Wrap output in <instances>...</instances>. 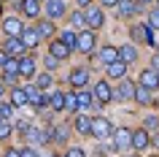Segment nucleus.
<instances>
[{
	"instance_id": "51",
	"label": "nucleus",
	"mask_w": 159,
	"mask_h": 157,
	"mask_svg": "<svg viewBox=\"0 0 159 157\" xmlns=\"http://www.w3.org/2000/svg\"><path fill=\"white\" fill-rule=\"evenodd\" d=\"M157 81H159V71H157Z\"/></svg>"
},
{
	"instance_id": "43",
	"label": "nucleus",
	"mask_w": 159,
	"mask_h": 157,
	"mask_svg": "<svg viewBox=\"0 0 159 157\" xmlns=\"http://www.w3.org/2000/svg\"><path fill=\"white\" fill-rule=\"evenodd\" d=\"M16 79H19L16 73H6V76H3V81H6V84H16Z\"/></svg>"
},
{
	"instance_id": "3",
	"label": "nucleus",
	"mask_w": 159,
	"mask_h": 157,
	"mask_svg": "<svg viewBox=\"0 0 159 157\" xmlns=\"http://www.w3.org/2000/svg\"><path fill=\"white\" fill-rule=\"evenodd\" d=\"M46 6H41V11L46 14V19H51V22H57V19H62L67 14V6L65 0H43Z\"/></svg>"
},
{
	"instance_id": "14",
	"label": "nucleus",
	"mask_w": 159,
	"mask_h": 157,
	"mask_svg": "<svg viewBox=\"0 0 159 157\" xmlns=\"http://www.w3.org/2000/svg\"><path fill=\"white\" fill-rule=\"evenodd\" d=\"M35 68H38V62H35V57H19V76L22 79H35Z\"/></svg>"
},
{
	"instance_id": "17",
	"label": "nucleus",
	"mask_w": 159,
	"mask_h": 157,
	"mask_svg": "<svg viewBox=\"0 0 159 157\" xmlns=\"http://www.w3.org/2000/svg\"><path fill=\"white\" fill-rule=\"evenodd\" d=\"M19 38H22V43H25L27 49H35V46L41 43V35H38V30H35V27H25Z\"/></svg>"
},
{
	"instance_id": "12",
	"label": "nucleus",
	"mask_w": 159,
	"mask_h": 157,
	"mask_svg": "<svg viewBox=\"0 0 159 157\" xmlns=\"http://www.w3.org/2000/svg\"><path fill=\"white\" fill-rule=\"evenodd\" d=\"M73 130L78 135H89L92 130V116H86L84 111H75V119H73Z\"/></svg>"
},
{
	"instance_id": "5",
	"label": "nucleus",
	"mask_w": 159,
	"mask_h": 157,
	"mask_svg": "<svg viewBox=\"0 0 159 157\" xmlns=\"http://www.w3.org/2000/svg\"><path fill=\"white\" fill-rule=\"evenodd\" d=\"M111 141H113V149L124 152V149H129V144H132V130H129V127H119V130L111 133Z\"/></svg>"
},
{
	"instance_id": "19",
	"label": "nucleus",
	"mask_w": 159,
	"mask_h": 157,
	"mask_svg": "<svg viewBox=\"0 0 159 157\" xmlns=\"http://www.w3.org/2000/svg\"><path fill=\"white\" fill-rule=\"evenodd\" d=\"M140 87H146V90H157L159 81H157V71L154 68H146V71H140Z\"/></svg>"
},
{
	"instance_id": "40",
	"label": "nucleus",
	"mask_w": 159,
	"mask_h": 157,
	"mask_svg": "<svg viewBox=\"0 0 159 157\" xmlns=\"http://www.w3.org/2000/svg\"><path fill=\"white\" fill-rule=\"evenodd\" d=\"M11 114H14V106H8V103H3V106H0V116H3V119H8Z\"/></svg>"
},
{
	"instance_id": "13",
	"label": "nucleus",
	"mask_w": 159,
	"mask_h": 157,
	"mask_svg": "<svg viewBox=\"0 0 159 157\" xmlns=\"http://www.w3.org/2000/svg\"><path fill=\"white\" fill-rule=\"evenodd\" d=\"M22 30H25L22 19H16V17H8V19H3V33L8 35V38H19V35H22Z\"/></svg>"
},
{
	"instance_id": "24",
	"label": "nucleus",
	"mask_w": 159,
	"mask_h": 157,
	"mask_svg": "<svg viewBox=\"0 0 159 157\" xmlns=\"http://www.w3.org/2000/svg\"><path fill=\"white\" fill-rule=\"evenodd\" d=\"M75 103H78V111H84V108H89L94 103V98H92V92L86 90H75Z\"/></svg>"
},
{
	"instance_id": "28",
	"label": "nucleus",
	"mask_w": 159,
	"mask_h": 157,
	"mask_svg": "<svg viewBox=\"0 0 159 157\" xmlns=\"http://www.w3.org/2000/svg\"><path fill=\"white\" fill-rule=\"evenodd\" d=\"M25 103H27V92H25V87H14V90H11V106L19 108V106H25Z\"/></svg>"
},
{
	"instance_id": "33",
	"label": "nucleus",
	"mask_w": 159,
	"mask_h": 157,
	"mask_svg": "<svg viewBox=\"0 0 159 157\" xmlns=\"http://www.w3.org/2000/svg\"><path fill=\"white\" fill-rule=\"evenodd\" d=\"M65 108L67 111H78V103H75V92H65Z\"/></svg>"
},
{
	"instance_id": "25",
	"label": "nucleus",
	"mask_w": 159,
	"mask_h": 157,
	"mask_svg": "<svg viewBox=\"0 0 159 157\" xmlns=\"http://www.w3.org/2000/svg\"><path fill=\"white\" fill-rule=\"evenodd\" d=\"M132 100L138 103V106H148V103H151V90H146V87H140V84H135Z\"/></svg>"
},
{
	"instance_id": "46",
	"label": "nucleus",
	"mask_w": 159,
	"mask_h": 157,
	"mask_svg": "<svg viewBox=\"0 0 159 157\" xmlns=\"http://www.w3.org/2000/svg\"><path fill=\"white\" fill-rule=\"evenodd\" d=\"M6 157H19V149H8V152H6Z\"/></svg>"
},
{
	"instance_id": "39",
	"label": "nucleus",
	"mask_w": 159,
	"mask_h": 157,
	"mask_svg": "<svg viewBox=\"0 0 159 157\" xmlns=\"http://www.w3.org/2000/svg\"><path fill=\"white\" fill-rule=\"evenodd\" d=\"M157 125H159V116H146V125H143V127H146V130H154Z\"/></svg>"
},
{
	"instance_id": "1",
	"label": "nucleus",
	"mask_w": 159,
	"mask_h": 157,
	"mask_svg": "<svg viewBox=\"0 0 159 157\" xmlns=\"http://www.w3.org/2000/svg\"><path fill=\"white\" fill-rule=\"evenodd\" d=\"M84 22H86V30H100L102 22H105V11L100 6H86L84 8Z\"/></svg>"
},
{
	"instance_id": "52",
	"label": "nucleus",
	"mask_w": 159,
	"mask_h": 157,
	"mask_svg": "<svg viewBox=\"0 0 159 157\" xmlns=\"http://www.w3.org/2000/svg\"><path fill=\"white\" fill-rule=\"evenodd\" d=\"M157 8H159V0H157Z\"/></svg>"
},
{
	"instance_id": "53",
	"label": "nucleus",
	"mask_w": 159,
	"mask_h": 157,
	"mask_svg": "<svg viewBox=\"0 0 159 157\" xmlns=\"http://www.w3.org/2000/svg\"><path fill=\"white\" fill-rule=\"evenodd\" d=\"M0 122H3V116H0Z\"/></svg>"
},
{
	"instance_id": "50",
	"label": "nucleus",
	"mask_w": 159,
	"mask_h": 157,
	"mask_svg": "<svg viewBox=\"0 0 159 157\" xmlns=\"http://www.w3.org/2000/svg\"><path fill=\"white\" fill-rule=\"evenodd\" d=\"M0 95H3V81H0Z\"/></svg>"
},
{
	"instance_id": "35",
	"label": "nucleus",
	"mask_w": 159,
	"mask_h": 157,
	"mask_svg": "<svg viewBox=\"0 0 159 157\" xmlns=\"http://www.w3.org/2000/svg\"><path fill=\"white\" fill-rule=\"evenodd\" d=\"M3 73H16L19 76V60H6V65H3Z\"/></svg>"
},
{
	"instance_id": "47",
	"label": "nucleus",
	"mask_w": 159,
	"mask_h": 157,
	"mask_svg": "<svg viewBox=\"0 0 159 157\" xmlns=\"http://www.w3.org/2000/svg\"><path fill=\"white\" fill-rule=\"evenodd\" d=\"M6 60H8V57H6V52H0V71H3V65H6Z\"/></svg>"
},
{
	"instance_id": "11",
	"label": "nucleus",
	"mask_w": 159,
	"mask_h": 157,
	"mask_svg": "<svg viewBox=\"0 0 159 157\" xmlns=\"http://www.w3.org/2000/svg\"><path fill=\"white\" fill-rule=\"evenodd\" d=\"M129 33H132V38L138 43H148V46H154V35H151V27L148 25H132V27H129Z\"/></svg>"
},
{
	"instance_id": "18",
	"label": "nucleus",
	"mask_w": 159,
	"mask_h": 157,
	"mask_svg": "<svg viewBox=\"0 0 159 157\" xmlns=\"http://www.w3.org/2000/svg\"><path fill=\"white\" fill-rule=\"evenodd\" d=\"M25 92H27V103L30 106H46V92H41L38 87H25Z\"/></svg>"
},
{
	"instance_id": "48",
	"label": "nucleus",
	"mask_w": 159,
	"mask_h": 157,
	"mask_svg": "<svg viewBox=\"0 0 159 157\" xmlns=\"http://www.w3.org/2000/svg\"><path fill=\"white\" fill-rule=\"evenodd\" d=\"M151 68H154V71H159V54L154 57V62H151Z\"/></svg>"
},
{
	"instance_id": "10",
	"label": "nucleus",
	"mask_w": 159,
	"mask_h": 157,
	"mask_svg": "<svg viewBox=\"0 0 159 157\" xmlns=\"http://www.w3.org/2000/svg\"><path fill=\"white\" fill-rule=\"evenodd\" d=\"M132 149H138V152H146V149L151 146V133L146 130V127H140V130H132V144H129Z\"/></svg>"
},
{
	"instance_id": "34",
	"label": "nucleus",
	"mask_w": 159,
	"mask_h": 157,
	"mask_svg": "<svg viewBox=\"0 0 159 157\" xmlns=\"http://www.w3.org/2000/svg\"><path fill=\"white\" fill-rule=\"evenodd\" d=\"M49 135H51V141H65L67 138V127H51Z\"/></svg>"
},
{
	"instance_id": "32",
	"label": "nucleus",
	"mask_w": 159,
	"mask_h": 157,
	"mask_svg": "<svg viewBox=\"0 0 159 157\" xmlns=\"http://www.w3.org/2000/svg\"><path fill=\"white\" fill-rule=\"evenodd\" d=\"M75 35H78V33H73V30H65V33L59 35V41L65 43L70 52H75Z\"/></svg>"
},
{
	"instance_id": "31",
	"label": "nucleus",
	"mask_w": 159,
	"mask_h": 157,
	"mask_svg": "<svg viewBox=\"0 0 159 157\" xmlns=\"http://www.w3.org/2000/svg\"><path fill=\"white\" fill-rule=\"evenodd\" d=\"M35 87H38L41 92H46L51 87V73H38L35 76Z\"/></svg>"
},
{
	"instance_id": "49",
	"label": "nucleus",
	"mask_w": 159,
	"mask_h": 157,
	"mask_svg": "<svg viewBox=\"0 0 159 157\" xmlns=\"http://www.w3.org/2000/svg\"><path fill=\"white\" fill-rule=\"evenodd\" d=\"M135 3H138V6H148L151 0H135Z\"/></svg>"
},
{
	"instance_id": "8",
	"label": "nucleus",
	"mask_w": 159,
	"mask_h": 157,
	"mask_svg": "<svg viewBox=\"0 0 159 157\" xmlns=\"http://www.w3.org/2000/svg\"><path fill=\"white\" fill-rule=\"evenodd\" d=\"M132 95H135V81H129V79H121L119 81V87L113 90V100H119V103H124V100H132Z\"/></svg>"
},
{
	"instance_id": "7",
	"label": "nucleus",
	"mask_w": 159,
	"mask_h": 157,
	"mask_svg": "<svg viewBox=\"0 0 159 157\" xmlns=\"http://www.w3.org/2000/svg\"><path fill=\"white\" fill-rule=\"evenodd\" d=\"M92 98H94V103H100V106L111 103V100H113V90H111V84L108 81H97V84H94V90H92Z\"/></svg>"
},
{
	"instance_id": "42",
	"label": "nucleus",
	"mask_w": 159,
	"mask_h": 157,
	"mask_svg": "<svg viewBox=\"0 0 159 157\" xmlns=\"http://www.w3.org/2000/svg\"><path fill=\"white\" fill-rule=\"evenodd\" d=\"M46 68H49V71L59 68V60H57V57H51V54H49V57H46Z\"/></svg>"
},
{
	"instance_id": "23",
	"label": "nucleus",
	"mask_w": 159,
	"mask_h": 157,
	"mask_svg": "<svg viewBox=\"0 0 159 157\" xmlns=\"http://www.w3.org/2000/svg\"><path fill=\"white\" fill-rule=\"evenodd\" d=\"M105 73H108V79H119V81H121V79L127 76V65L116 60V62H111V65H105Z\"/></svg>"
},
{
	"instance_id": "20",
	"label": "nucleus",
	"mask_w": 159,
	"mask_h": 157,
	"mask_svg": "<svg viewBox=\"0 0 159 157\" xmlns=\"http://www.w3.org/2000/svg\"><path fill=\"white\" fill-rule=\"evenodd\" d=\"M97 60H100L102 65H111V62H116V60H119V49H116V46H102V49L97 52Z\"/></svg>"
},
{
	"instance_id": "29",
	"label": "nucleus",
	"mask_w": 159,
	"mask_h": 157,
	"mask_svg": "<svg viewBox=\"0 0 159 157\" xmlns=\"http://www.w3.org/2000/svg\"><path fill=\"white\" fill-rule=\"evenodd\" d=\"M35 30H38V35H41V41L43 38H51V35H54V22H51V19H41Z\"/></svg>"
},
{
	"instance_id": "44",
	"label": "nucleus",
	"mask_w": 159,
	"mask_h": 157,
	"mask_svg": "<svg viewBox=\"0 0 159 157\" xmlns=\"http://www.w3.org/2000/svg\"><path fill=\"white\" fill-rule=\"evenodd\" d=\"M116 3H119V0H100V6H102V8H108V6H116Z\"/></svg>"
},
{
	"instance_id": "15",
	"label": "nucleus",
	"mask_w": 159,
	"mask_h": 157,
	"mask_svg": "<svg viewBox=\"0 0 159 157\" xmlns=\"http://www.w3.org/2000/svg\"><path fill=\"white\" fill-rule=\"evenodd\" d=\"M116 11H119V17H121V19H129V17H135V14L140 11V6H138L135 0H119Z\"/></svg>"
},
{
	"instance_id": "9",
	"label": "nucleus",
	"mask_w": 159,
	"mask_h": 157,
	"mask_svg": "<svg viewBox=\"0 0 159 157\" xmlns=\"http://www.w3.org/2000/svg\"><path fill=\"white\" fill-rule=\"evenodd\" d=\"M67 81H70L73 90H84L86 81H89V68H73L70 76H67Z\"/></svg>"
},
{
	"instance_id": "30",
	"label": "nucleus",
	"mask_w": 159,
	"mask_h": 157,
	"mask_svg": "<svg viewBox=\"0 0 159 157\" xmlns=\"http://www.w3.org/2000/svg\"><path fill=\"white\" fill-rule=\"evenodd\" d=\"M70 27H73V30H78V33L86 27V22H84V11H81V8L70 14Z\"/></svg>"
},
{
	"instance_id": "22",
	"label": "nucleus",
	"mask_w": 159,
	"mask_h": 157,
	"mask_svg": "<svg viewBox=\"0 0 159 157\" xmlns=\"http://www.w3.org/2000/svg\"><path fill=\"white\" fill-rule=\"evenodd\" d=\"M25 138L30 141V144H38V146H41V144L49 141V135H46L41 127H27V130H25Z\"/></svg>"
},
{
	"instance_id": "27",
	"label": "nucleus",
	"mask_w": 159,
	"mask_h": 157,
	"mask_svg": "<svg viewBox=\"0 0 159 157\" xmlns=\"http://www.w3.org/2000/svg\"><path fill=\"white\" fill-rule=\"evenodd\" d=\"M46 103H49L54 111H62V108H65V92H51V95H46Z\"/></svg>"
},
{
	"instance_id": "54",
	"label": "nucleus",
	"mask_w": 159,
	"mask_h": 157,
	"mask_svg": "<svg viewBox=\"0 0 159 157\" xmlns=\"http://www.w3.org/2000/svg\"><path fill=\"white\" fill-rule=\"evenodd\" d=\"M38 3H43V0H38Z\"/></svg>"
},
{
	"instance_id": "41",
	"label": "nucleus",
	"mask_w": 159,
	"mask_h": 157,
	"mask_svg": "<svg viewBox=\"0 0 159 157\" xmlns=\"http://www.w3.org/2000/svg\"><path fill=\"white\" fill-rule=\"evenodd\" d=\"M19 157H38V152L33 146H25V149H19Z\"/></svg>"
},
{
	"instance_id": "36",
	"label": "nucleus",
	"mask_w": 159,
	"mask_h": 157,
	"mask_svg": "<svg viewBox=\"0 0 159 157\" xmlns=\"http://www.w3.org/2000/svg\"><path fill=\"white\" fill-rule=\"evenodd\" d=\"M11 133H14V127H11V122H8V119H3V122H0V141H3V138H8Z\"/></svg>"
},
{
	"instance_id": "26",
	"label": "nucleus",
	"mask_w": 159,
	"mask_h": 157,
	"mask_svg": "<svg viewBox=\"0 0 159 157\" xmlns=\"http://www.w3.org/2000/svg\"><path fill=\"white\" fill-rule=\"evenodd\" d=\"M135 60H138V49H135V46H121V49H119V62L129 65Z\"/></svg>"
},
{
	"instance_id": "21",
	"label": "nucleus",
	"mask_w": 159,
	"mask_h": 157,
	"mask_svg": "<svg viewBox=\"0 0 159 157\" xmlns=\"http://www.w3.org/2000/svg\"><path fill=\"white\" fill-rule=\"evenodd\" d=\"M19 8H22L25 17L38 19V14H41V3H38V0H22V3H19Z\"/></svg>"
},
{
	"instance_id": "6",
	"label": "nucleus",
	"mask_w": 159,
	"mask_h": 157,
	"mask_svg": "<svg viewBox=\"0 0 159 157\" xmlns=\"http://www.w3.org/2000/svg\"><path fill=\"white\" fill-rule=\"evenodd\" d=\"M3 52H6V57L19 60V57H25L27 46L22 43V38H6V43H3Z\"/></svg>"
},
{
	"instance_id": "37",
	"label": "nucleus",
	"mask_w": 159,
	"mask_h": 157,
	"mask_svg": "<svg viewBox=\"0 0 159 157\" xmlns=\"http://www.w3.org/2000/svg\"><path fill=\"white\" fill-rule=\"evenodd\" d=\"M148 27L151 30H159V8H154L148 14Z\"/></svg>"
},
{
	"instance_id": "4",
	"label": "nucleus",
	"mask_w": 159,
	"mask_h": 157,
	"mask_svg": "<svg viewBox=\"0 0 159 157\" xmlns=\"http://www.w3.org/2000/svg\"><path fill=\"white\" fill-rule=\"evenodd\" d=\"M94 46H97V38H94L92 30H81V33L75 35V52H81V54H92Z\"/></svg>"
},
{
	"instance_id": "2",
	"label": "nucleus",
	"mask_w": 159,
	"mask_h": 157,
	"mask_svg": "<svg viewBox=\"0 0 159 157\" xmlns=\"http://www.w3.org/2000/svg\"><path fill=\"white\" fill-rule=\"evenodd\" d=\"M111 133H113V125L105 119V116H94L92 119V130H89V135L97 141H108L111 138Z\"/></svg>"
},
{
	"instance_id": "45",
	"label": "nucleus",
	"mask_w": 159,
	"mask_h": 157,
	"mask_svg": "<svg viewBox=\"0 0 159 157\" xmlns=\"http://www.w3.org/2000/svg\"><path fill=\"white\" fill-rule=\"evenodd\" d=\"M75 6H81V8H86V6H92V0H75Z\"/></svg>"
},
{
	"instance_id": "16",
	"label": "nucleus",
	"mask_w": 159,
	"mask_h": 157,
	"mask_svg": "<svg viewBox=\"0 0 159 157\" xmlns=\"http://www.w3.org/2000/svg\"><path fill=\"white\" fill-rule=\"evenodd\" d=\"M49 54H51V57H57L59 62H62V60H67L70 54H73V52L67 49V46H65L62 41H59V38H54V41L49 43Z\"/></svg>"
},
{
	"instance_id": "38",
	"label": "nucleus",
	"mask_w": 159,
	"mask_h": 157,
	"mask_svg": "<svg viewBox=\"0 0 159 157\" xmlns=\"http://www.w3.org/2000/svg\"><path fill=\"white\" fill-rule=\"evenodd\" d=\"M65 157H86V152L81 146H73V149H67V155Z\"/></svg>"
}]
</instances>
